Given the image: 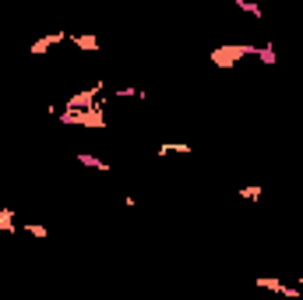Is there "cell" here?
<instances>
[{
    "instance_id": "obj_5",
    "label": "cell",
    "mask_w": 303,
    "mask_h": 300,
    "mask_svg": "<svg viewBox=\"0 0 303 300\" xmlns=\"http://www.w3.org/2000/svg\"><path fill=\"white\" fill-rule=\"evenodd\" d=\"M67 43H74V46H81V50H99V39L95 36H67Z\"/></svg>"
},
{
    "instance_id": "obj_11",
    "label": "cell",
    "mask_w": 303,
    "mask_h": 300,
    "mask_svg": "<svg viewBox=\"0 0 303 300\" xmlns=\"http://www.w3.org/2000/svg\"><path fill=\"white\" fill-rule=\"evenodd\" d=\"M25 229H28V233H32V237H39V240H46V237H50V229H46V226H39V223L25 226Z\"/></svg>"
},
{
    "instance_id": "obj_2",
    "label": "cell",
    "mask_w": 303,
    "mask_h": 300,
    "mask_svg": "<svg viewBox=\"0 0 303 300\" xmlns=\"http://www.w3.org/2000/svg\"><path fill=\"white\" fill-rule=\"evenodd\" d=\"M247 53H254V46H247V43H240V46H219V50H212V64H219V68H229V64H236L240 57H247Z\"/></svg>"
},
{
    "instance_id": "obj_4",
    "label": "cell",
    "mask_w": 303,
    "mask_h": 300,
    "mask_svg": "<svg viewBox=\"0 0 303 300\" xmlns=\"http://www.w3.org/2000/svg\"><path fill=\"white\" fill-rule=\"evenodd\" d=\"M176 152H180V155H191L194 145H191V142H162V145L155 149V155H176Z\"/></svg>"
},
{
    "instance_id": "obj_7",
    "label": "cell",
    "mask_w": 303,
    "mask_h": 300,
    "mask_svg": "<svg viewBox=\"0 0 303 300\" xmlns=\"http://www.w3.org/2000/svg\"><path fill=\"white\" fill-rule=\"evenodd\" d=\"M254 57H257V60H264V64H275V60H279V57H275V50H272V43L254 46Z\"/></svg>"
},
{
    "instance_id": "obj_10",
    "label": "cell",
    "mask_w": 303,
    "mask_h": 300,
    "mask_svg": "<svg viewBox=\"0 0 303 300\" xmlns=\"http://www.w3.org/2000/svg\"><path fill=\"white\" fill-rule=\"evenodd\" d=\"M236 7H240V11H247L250 18H264V11H261L257 4H250V0H236Z\"/></svg>"
},
{
    "instance_id": "obj_6",
    "label": "cell",
    "mask_w": 303,
    "mask_h": 300,
    "mask_svg": "<svg viewBox=\"0 0 303 300\" xmlns=\"http://www.w3.org/2000/svg\"><path fill=\"white\" fill-rule=\"evenodd\" d=\"M78 162H81V166H92V170H109L106 159H95V155H88V152H78Z\"/></svg>"
},
{
    "instance_id": "obj_9",
    "label": "cell",
    "mask_w": 303,
    "mask_h": 300,
    "mask_svg": "<svg viewBox=\"0 0 303 300\" xmlns=\"http://www.w3.org/2000/svg\"><path fill=\"white\" fill-rule=\"evenodd\" d=\"M261 194H264V187H257V184H254V187H240V191H236V198H247V202H257Z\"/></svg>"
},
{
    "instance_id": "obj_8",
    "label": "cell",
    "mask_w": 303,
    "mask_h": 300,
    "mask_svg": "<svg viewBox=\"0 0 303 300\" xmlns=\"http://www.w3.org/2000/svg\"><path fill=\"white\" fill-rule=\"evenodd\" d=\"M18 226H14V212L11 209H0V233H14Z\"/></svg>"
},
{
    "instance_id": "obj_3",
    "label": "cell",
    "mask_w": 303,
    "mask_h": 300,
    "mask_svg": "<svg viewBox=\"0 0 303 300\" xmlns=\"http://www.w3.org/2000/svg\"><path fill=\"white\" fill-rule=\"evenodd\" d=\"M67 36H71L67 28H60V32H50V36H43V39H35V43L28 46V53H32V57H43V53H50L53 46H60V43H67Z\"/></svg>"
},
{
    "instance_id": "obj_1",
    "label": "cell",
    "mask_w": 303,
    "mask_h": 300,
    "mask_svg": "<svg viewBox=\"0 0 303 300\" xmlns=\"http://www.w3.org/2000/svg\"><path fill=\"white\" fill-rule=\"evenodd\" d=\"M64 124H81V127H106V117H102V106H92V110H81V113H60Z\"/></svg>"
}]
</instances>
